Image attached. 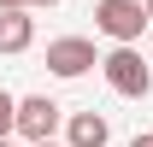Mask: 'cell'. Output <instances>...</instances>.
I'll use <instances>...</instances> for the list:
<instances>
[{
	"label": "cell",
	"instance_id": "obj_1",
	"mask_svg": "<svg viewBox=\"0 0 153 147\" xmlns=\"http://www.w3.org/2000/svg\"><path fill=\"white\" fill-rule=\"evenodd\" d=\"M100 71L112 82V94H124V100H147L153 94V65L135 53V41H112V53L100 59Z\"/></svg>",
	"mask_w": 153,
	"mask_h": 147
},
{
	"label": "cell",
	"instance_id": "obj_2",
	"mask_svg": "<svg viewBox=\"0 0 153 147\" xmlns=\"http://www.w3.org/2000/svg\"><path fill=\"white\" fill-rule=\"evenodd\" d=\"M147 6L141 0H100L94 6V30L106 41H141V30H147Z\"/></svg>",
	"mask_w": 153,
	"mask_h": 147
},
{
	"label": "cell",
	"instance_id": "obj_3",
	"mask_svg": "<svg viewBox=\"0 0 153 147\" xmlns=\"http://www.w3.org/2000/svg\"><path fill=\"white\" fill-rule=\"evenodd\" d=\"M59 124H65V106H59V100H47V94H24L12 135H18V141H47Z\"/></svg>",
	"mask_w": 153,
	"mask_h": 147
},
{
	"label": "cell",
	"instance_id": "obj_4",
	"mask_svg": "<svg viewBox=\"0 0 153 147\" xmlns=\"http://www.w3.org/2000/svg\"><path fill=\"white\" fill-rule=\"evenodd\" d=\"M94 65H100V53H94L88 36H59V41H47V71L65 76V82H71V76H88Z\"/></svg>",
	"mask_w": 153,
	"mask_h": 147
},
{
	"label": "cell",
	"instance_id": "obj_5",
	"mask_svg": "<svg viewBox=\"0 0 153 147\" xmlns=\"http://www.w3.org/2000/svg\"><path fill=\"white\" fill-rule=\"evenodd\" d=\"M30 41H36L30 6H0V53H24Z\"/></svg>",
	"mask_w": 153,
	"mask_h": 147
},
{
	"label": "cell",
	"instance_id": "obj_6",
	"mask_svg": "<svg viewBox=\"0 0 153 147\" xmlns=\"http://www.w3.org/2000/svg\"><path fill=\"white\" fill-rule=\"evenodd\" d=\"M112 141V124L100 112H71L65 118V147H106Z\"/></svg>",
	"mask_w": 153,
	"mask_h": 147
},
{
	"label": "cell",
	"instance_id": "obj_7",
	"mask_svg": "<svg viewBox=\"0 0 153 147\" xmlns=\"http://www.w3.org/2000/svg\"><path fill=\"white\" fill-rule=\"evenodd\" d=\"M12 124H18V100L0 88V135H12Z\"/></svg>",
	"mask_w": 153,
	"mask_h": 147
},
{
	"label": "cell",
	"instance_id": "obj_8",
	"mask_svg": "<svg viewBox=\"0 0 153 147\" xmlns=\"http://www.w3.org/2000/svg\"><path fill=\"white\" fill-rule=\"evenodd\" d=\"M0 6H30L36 12V6H59V0H0Z\"/></svg>",
	"mask_w": 153,
	"mask_h": 147
},
{
	"label": "cell",
	"instance_id": "obj_9",
	"mask_svg": "<svg viewBox=\"0 0 153 147\" xmlns=\"http://www.w3.org/2000/svg\"><path fill=\"white\" fill-rule=\"evenodd\" d=\"M130 147H153V135H135V141H130Z\"/></svg>",
	"mask_w": 153,
	"mask_h": 147
},
{
	"label": "cell",
	"instance_id": "obj_10",
	"mask_svg": "<svg viewBox=\"0 0 153 147\" xmlns=\"http://www.w3.org/2000/svg\"><path fill=\"white\" fill-rule=\"evenodd\" d=\"M30 147H65V141H53V135H47V141H30Z\"/></svg>",
	"mask_w": 153,
	"mask_h": 147
},
{
	"label": "cell",
	"instance_id": "obj_11",
	"mask_svg": "<svg viewBox=\"0 0 153 147\" xmlns=\"http://www.w3.org/2000/svg\"><path fill=\"white\" fill-rule=\"evenodd\" d=\"M0 147H18V141H12V135H0Z\"/></svg>",
	"mask_w": 153,
	"mask_h": 147
},
{
	"label": "cell",
	"instance_id": "obj_12",
	"mask_svg": "<svg viewBox=\"0 0 153 147\" xmlns=\"http://www.w3.org/2000/svg\"><path fill=\"white\" fill-rule=\"evenodd\" d=\"M141 6H147V18H153V0H141Z\"/></svg>",
	"mask_w": 153,
	"mask_h": 147
}]
</instances>
